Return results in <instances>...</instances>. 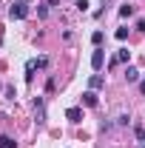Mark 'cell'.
<instances>
[{"mask_svg":"<svg viewBox=\"0 0 145 148\" xmlns=\"http://www.w3.org/2000/svg\"><path fill=\"white\" fill-rule=\"evenodd\" d=\"M26 14H29V3H26V0H17V3L9 9V17L12 20H23Z\"/></svg>","mask_w":145,"mask_h":148,"instance_id":"6da1fadb","label":"cell"},{"mask_svg":"<svg viewBox=\"0 0 145 148\" xmlns=\"http://www.w3.org/2000/svg\"><path fill=\"white\" fill-rule=\"evenodd\" d=\"M103 66H105V51H103V49H94V54H91V69L100 71Z\"/></svg>","mask_w":145,"mask_h":148,"instance_id":"7a4b0ae2","label":"cell"},{"mask_svg":"<svg viewBox=\"0 0 145 148\" xmlns=\"http://www.w3.org/2000/svg\"><path fill=\"white\" fill-rule=\"evenodd\" d=\"M88 86H91V91H97V88H103V86H105V77H103V74H94V77L88 80Z\"/></svg>","mask_w":145,"mask_h":148,"instance_id":"3957f363","label":"cell"},{"mask_svg":"<svg viewBox=\"0 0 145 148\" xmlns=\"http://www.w3.org/2000/svg\"><path fill=\"white\" fill-rule=\"evenodd\" d=\"M83 103H85L88 108H94V106H97V94H94V91H91V88H88V91L83 94Z\"/></svg>","mask_w":145,"mask_h":148,"instance_id":"277c9868","label":"cell"},{"mask_svg":"<svg viewBox=\"0 0 145 148\" xmlns=\"http://www.w3.org/2000/svg\"><path fill=\"white\" fill-rule=\"evenodd\" d=\"M0 148H17V143H14L9 134H0Z\"/></svg>","mask_w":145,"mask_h":148,"instance_id":"5b68a950","label":"cell"},{"mask_svg":"<svg viewBox=\"0 0 145 148\" xmlns=\"http://www.w3.org/2000/svg\"><path fill=\"white\" fill-rule=\"evenodd\" d=\"M125 80H128V83H137V80H140V71H137L134 66H128V69H125Z\"/></svg>","mask_w":145,"mask_h":148,"instance_id":"8992f818","label":"cell"},{"mask_svg":"<svg viewBox=\"0 0 145 148\" xmlns=\"http://www.w3.org/2000/svg\"><path fill=\"white\" fill-rule=\"evenodd\" d=\"M66 117H68L71 123H80V120H83V111H80V108H68V111H66Z\"/></svg>","mask_w":145,"mask_h":148,"instance_id":"52a82bcc","label":"cell"},{"mask_svg":"<svg viewBox=\"0 0 145 148\" xmlns=\"http://www.w3.org/2000/svg\"><path fill=\"white\" fill-rule=\"evenodd\" d=\"M128 57H131V51H128V49H120L117 57H114V66H117V63H128Z\"/></svg>","mask_w":145,"mask_h":148,"instance_id":"ba28073f","label":"cell"},{"mask_svg":"<svg viewBox=\"0 0 145 148\" xmlns=\"http://www.w3.org/2000/svg\"><path fill=\"white\" fill-rule=\"evenodd\" d=\"M131 14H134V6H122L120 9V17H131Z\"/></svg>","mask_w":145,"mask_h":148,"instance_id":"9c48e42d","label":"cell"},{"mask_svg":"<svg viewBox=\"0 0 145 148\" xmlns=\"http://www.w3.org/2000/svg\"><path fill=\"white\" fill-rule=\"evenodd\" d=\"M103 37H105L103 32H94V34H91V40H94V46H97V49H100V43H103Z\"/></svg>","mask_w":145,"mask_h":148,"instance_id":"30bf717a","label":"cell"},{"mask_svg":"<svg viewBox=\"0 0 145 148\" xmlns=\"http://www.w3.org/2000/svg\"><path fill=\"white\" fill-rule=\"evenodd\" d=\"M77 9L80 12H88V0H77Z\"/></svg>","mask_w":145,"mask_h":148,"instance_id":"8fae6325","label":"cell"},{"mask_svg":"<svg viewBox=\"0 0 145 148\" xmlns=\"http://www.w3.org/2000/svg\"><path fill=\"white\" fill-rule=\"evenodd\" d=\"M128 37V29H117V40H125Z\"/></svg>","mask_w":145,"mask_h":148,"instance_id":"7c38bea8","label":"cell"},{"mask_svg":"<svg viewBox=\"0 0 145 148\" xmlns=\"http://www.w3.org/2000/svg\"><path fill=\"white\" fill-rule=\"evenodd\" d=\"M140 91H142V94H145V80H142V83H140Z\"/></svg>","mask_w":145,"mask_h":148,"instance_id":"4fadbf2b","label":"cell"}]
</instances>
